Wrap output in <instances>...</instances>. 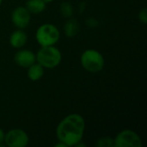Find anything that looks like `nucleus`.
I'll return each instance as SVG.
<instances>
[{
    "mask_svg": "<svg viewBox=\"0 0 147 147\" xmlns=\"http://www.w3.org/2000/svg\"><path fill=\"white\" fill-rule=\"evenodd\" d=\"M85 131V120L77 113L70 114L60 121L56 127V137L67 147L82 142Z\"/></svg>",
    "mask_w": 147,
    "mask_h": 147,
    "instance_id": "obj_1",
    "label": "nucleus"
},
{
    "mask_svg": "<svg viewBox=\"0 0 147 147\" xmlns=\"http://www.w3.org/2000/svg\"><path fill=\"white\" fill-rule=\"evenodd\" d=\"M36 62L45 69H53L59 65L62 60V53L55 46L40 47L35 53Z\"/></svg>",
    "mask_w": 147,
    "mask_h": 147,
    "instance_id": "obj_2",
    "label": "nucleus"
},
{
    "mask_svg": "<svg viewBox=\"0 0 147 147\" xmlns=\"http://www.w3.org/2000/svg\"><path fill=\"white\" fill-rule=\"evenodd\" d=\"M80 63L82 67L88 72L98 73L102 71L105 66V59L99 51L89 48L82 53Z\"/></svg>",
    "mask_w": 147,
    "mask_h": 147,
    "instance_id": "obj_3",
    "label": "nucleus"
},
{
    "mask_svg": "<svg viewBox=\"0 0 147 147\" xmlns=\"http://www.w3.org/2000/svg\"><path fill=\"white\" fill-rule=\"evenodd\" d=\"M35 39L40 47L55 46L60 39V32L54 24L43 23L35 32Z\"/></svg>",
    "mask_w": 147,
    "mask_h": 147,
    "instance_id": "obj_4",
    "label": "nucleus"
},
{
    "mask_svg": "<svg viewBox=\"0 0 147 147\" xmlns=\"http://www.w3.org/2000/svg\"><path fill=\"white\" fill-rule=\"evenodd\" d=\"M115 147H142L143 143L140 136L134 131L125 129L114 138Z\"/></svg>",
    "mask_w": 147,
    "mask_h": 147,
    "instance_id": "obj_5",
    "label": "nucleus"
},
{
    "mask_svg": "<svg viewBox=\"0 0 147 147\" xmlns=\"http://www.w3.org/2000/svg\"><path fill=\"white\" fill-rule=\"evenodd\" d=\"M3 143L9 147H25L29 143V137L24 130L14 128L5 133Z\"/></svg>",
    "mask_w": 147,
    "mask_h": 147,
    "instance_id": "obj_6",
    "label": "nucleus"
},
{
    "mask_svg": "<svg viewBox=\"0 0 147 147\" xmlns=\"http://www.w3.org/2000/svg\"><path fill=\"white\" fill-rule=\"evenodd\" d=\"M10 18L13 25L16 28L24 29L30 23L31 14L25 6H18L13 9Z\"/></svg>",
    "mask_w": 147,
    "mask_h": 147,
    "instance_id": "obj_7",
    "label": "nucleus"
},
{
    "mask_svg": "<svg viewBox=\"0 0 147 147\" xmlns=\"http://www.w3.org/2000/svg\"><path fill=\"white\" fill-rule=\"evenodd\" d=\"M14 61L18 66L27 69L36 62V56L35 53L29 49L20 48L14 55Z\"/></svg>",
    "mask_w": 147,
    "mask_h": 147,
    "instance_id": "obj_8",
    "label": "nucleus"
},
{
    "mask_svg": "<svg viewBox=\"0 0 147 147\" xmlns=\"http://www.w3.org/2000/svg\"><path fill=\"white\" fill-rule=\"evenodd\" d=\"M9 41L10 46L13 48L20 49V48H22L26 45L28 41V35L23 31V29L17 28L16 30L13 31L11 34L9 35Z\"/></svg>",
    "mask_w": 147,
    "mask_h": 147,
    "instance_id": "obj_9",
    "label": "nucleus"
},
{
    "mask_svg": "<svg viewBox=\"0 0 147 147\" xmlns=\"http://www.w3.org/2000/svg\"><path fill=\"white\" fill-rule=\"evenodd\" d=\"M45 73V68L41 66L39 63L35 62L32 65L27 68V77L30 81L36 82L39 81Z\"/></svg>",
    "mask_w": 147,
    "mask_h": 147,
    "instance_id": "obj_10",
    "label": "nucleus"
},
{
    "mask_svg": "<svg viewBox=\"0 0 147 147\" xmlns=\"http://www.w3.org/2000/svg\"><path fill=\"white\" fill-rule=\"evenodd\" d=\"M64 32L68 38H74L77 36L79 33V24L78 20L72 17L69 18L64 26Z\"/></svg>",
    "mask_w": 147,
    "mask_h": 147,
    "instance_id": "obj_11",
    "label": "nucleus"
},
{
    "mask_svg": "<svg viewBox=\"0 0 147 147\" xmlns=\"http://www.w3.org/2000/svg\"><path fill=\"white\" fill-rule=\"evenodd\" d=\"M25 7L30 14H40L46 9L47 3L43 0H27Z\"/></svg>",
    "mask_w": 147,
    "mask_h": 147,
    "instance_id": "obj_12",
    "label": "nucleus"
},
{
    "mask_svg": "<svg viewBox=\"0 0 147 147\" xmlns=\"http://www.w3.org/2000/svg\"><path fill=\"white\" fill-rule=\"evenodd\" d=\"M59 10L62 16L65 18H71L74 14L73 6L69 2H63L59 6Z\"/></svg>",
    "mask_w": 147,
    "mask_h": 147,
    "instance_id": "obj_13",
    "label": "nucleus"
},
{
    "mask_svg": "<svg viewBox=\"0 0 147 147\" xmlns=\"http://www.w3.org/2000/svg\"><path fill=\"white\" fill-rule=\"evenodd\" d=\"M96 146L98 147H113L114 146V139L110 137H102L97 140Z\"/></svg>",
    "mask_w": 147,
    "mask_h": 147,
    "instance_id": "obj_14",
    "label": "nucleus"
},
{
    "mask_svg": "<svg viewBox=\"0 0 147 147\" xmlns=\"http://www.w3.org/2000/svg\"><path fill=\"white\" fill-rule=\"evenodd\" d=\"M138 18L139 21L143 23V24H146L147 23V9L146 8H143L140 10L139 14H138Z\"/></svg>",
    "mask_w": 147,
    "mask_h": 147,
    "instance_id": "obj_15",
    "label": "nucleus"
},
{
    "mask_svg": "<svg viewBox=\"0 0 147 147\" xmlns=\"http://www.w3.org/2000/svg\"><path fill=\"white\" fill-rule=\"evenodd\" d=\"M85 22H86V25H87L89 28H96V27H97L98 24H99L98 21H97L96 19H95V18H92V17L88 18V19L86 20Z\"/></svg>",
    "mask_w": 147,
    "mask_h": 147,
    "instance_id": "obj_16",
    "label": "nucleus"
},
{
    "mask_svg": "<svg viewBox=\"0 0 147 147\" xmlns=\"http://www.w3.org/2000/svg\"><path fill=\"white\" fill-rule=\"evenodd\" d=\"M4 136H5V132L3 131V128L0 127V146H6L3 142H4Z\"/></svg>",
    "mask_w": 147,
    "mask_h": 147,
    "instance_id": "obj_17",
    "label": "nucleus"
},
{
    "mask_svg": "<svg viewBox=\"0 0 147 147\" xmlns=\"http://www.w3.org/2000/svg\"><path fill=\"white\" fill-rule=\"evenodd\" d=\"M55 147H67L63 142H61V141H59L55 146H54Z\"/></svg>",
    "mask_w": 147,
    "mask_h": 147,
    "instance_id": "obj_18",
    "label": "nucleus"
},
{
    "mask_svg": "<svg viewBox=\"0 0 147 147\" xmlns=\"http://www.w3.org/2000/svg\"><path fill=\"white\" fill-rule=\"evenodd\" d=\"M45 3H52L53 1H54V0H43Z\"/></svg>",
    "mask_w": 147,
    "mask_h": 147,
    "instance_id": "obj_19",
    "label": "nucleus"
},
{
    "mask_svg": "<svg viewBox=\"0 0 147 147\" xmlns=\"http://www.w3.org/2000/svg\"><path fill=\"white\" fill-rule=\"evenodd\" d=\"M2 3H3V0H0V7H1V5H2Z\"/></svg>",
    "mask_w": 147,
    "mask_h": 147,
    "instance_id": "obj_20",
    "label": "nucleus"
}]
</instances>
